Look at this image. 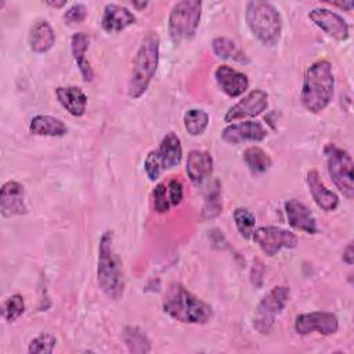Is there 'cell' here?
Returning a JSON list of instances; mask_svg holds the SVG:
<instances>
[{"label":"cell","mask_w":354,"mask_h":354,"mask_svg":"<svg viewBox=\"0 0 354 354\" xmlns=\"http://www.w3.org/2000/svg\"><path fill=\"white\" fill-rule=\"evenodd\" d=\"M152 205L155 212L158 213H167L171 209L167 196V184L165 181L158 183L152 191Z\"/></svg>","instance_id":"obj_33"},{"label":"cell","mask_w":354,"mask_h":354,"mask_svg":"<svg viewBox=\"0 0 354 354\" xmlns=\"http://www.w3.org/2000/svg\"><path fill=\"white\" fill-rule=\"evenodd\" d=\"M29 131L40 137H64L68 127L62 119L51 115H36L30 119Z\"/></svg>","instance_id":"obj_24"},{"label":"cell","mask_w":354,"mask_h":354,"mask_svg":"<svg viewBox=\"0 0 354 354\" xmlns=\"http://www.w3.org/2000/svg\"><path fill=\"white\" fill-rule=\"evenodd\" d=\"M147 1L145 3H138V1H133V7H136L137 10H141V8H144V7H147Z\"/></svg>","instance_id":"obj_39"},{"label":"cell","mask_w":354,"mask_h":354,"mask_svg":"<svg viewBox=\"0 0 354 354\" xmlns=\"http://www.w3.org/2000/svg\"><path fill=\"white\" fill-rule=\"evenodd\" d=\"M335 93V76L332 65L326 59L313 62L303 79L300 102L303 108L311 113H319L332 101Z\"/></svg>","instance_id":"obj_1"},{"label":"cell","mask_w":354,"mask_h":354,"mask_svg":"<svg viewBox=\"0 0 354 354\" xmlns=\"http://www.w3.org/2000/svg\"><path fill=\"white\" fill-rule=\"evenodd\" d=\"M167 196L171 207H176L181 203L184 196V188L178 178H170L167 183Z\"/></svg>","instance_id":"obj_35"},{"label":"cell","mask_w":354,"mask_h":354,"mask_svg":"<svg viewBox=\"0 0 354 354\" xmlns=\"http://www.w3.org/2000/svg\"><path fill=\"white\" fill-rule=\"evenodd\" d=\"M57 346V337L51 333H40L29 342V354H51Z\"/></svg>","instance_id":"obj_32"},{"label":"cell","mask_w":354,"mask_h":354,"mask_svg":"<svg viewBox=\"0 0 354 354\" xmlns=\"http://www.w3.org/2000/svg\"><path fill=\"white\" fill-rule=\"evenodd\" d=\"M252 239L268 257L275 256L281 249H293L297 246V236L292 231L275 225L254 228Z\"/></svg>","instance_id":"obj_10"},{"label":"cell","mask_w":354,"mask_h":354,"mask_svg":"<svg viewBox=\"0 0 354 354\" xmlns=\"http://www.w3.org/2000/svg\"><path fill=\"white\" fill-rule=\"evenodd\" d=\"M97 281L100 289L112 300H119L124 292V274L122 259L113 245V232L105 231L98 243Z\"/></svg>","instance_id":"obj_3"},{"label":"cell","mask_w":354,"mask_h":354,"mask_svg":"<svg viewBox=\"0 0 354 354\" xmlns=\"http://www.w3.org/2000/svg\"><path fill=\"white\" fill-rule=\"evenodd\" d=\"M308 18L315 26L337 41H344L350 36V26L347 21L340 14L329 8L315 7L310 10Z\"/></svg>","instance_id":"obj_12"},{"label":"cell","mask_w":354,"mask_h":354,"mask_svg":"<svg viewBox=\"0 0 354 354\" xmlns=\"http://www.w3.org/2000/svg\"><path fill=\"white\" fill-rule=\"evenodd\" d=\"M185 171L188 178L195 184L201 185L213 171V158L207 151L192 149L188 152Z\"/></svg>","instance_id":"obj_20"},{"label":"cell","mask_w":354,"mask_h":354,"mask_svg":"<svg viewBox=\"0 0 354 354\" xmlns=\"http://www.w3.org/2000/svg\"><path fill=\"white\" fill-rule=\"evenodd\" d=\"M267 137V129L257 120H243L230 123L221 130V140L227 144H241L246 141L260 142Z\"/></svg>","instance_id":"obj_14"},{"label":"cell","mask_w":354,"mask_h":354,"mask_svg":"<svg viewBox=\"0 0 354 354\" xmlns=\"http://www.w3.org/2000/svg\"><path fill=\"white\" fill-rule=\"evenodd\" d=\"M343 261L347 266H351L354 263V249H353V243L351 242L343 250Z\"/></svg>","instance_id":"obj_36"},{"label":"cell","mask_w":354,"mask_h":354,"mask_svg":"<svg viewBox=\"0 0 354 354\" xmlns=\"http://www.w3.org/2000/svg\"><path fill=\"white\" fill-rule=\"evenodd\" d=\"M183 158V147L178 136L173 131L166 133L159 147L148 152L144 160V170L151 181H156L165 170L176 167Z\"/></svg>","instance_id":"obj_7"},{"label":"cell","mask_w":354,"mask_h":354,"mask_svg":"<svg viewBox=\"0 0 354 354\" xmlns=\"http://www.w3.org/2000/svg\"><path fill=\"white\" fill-rule=\"evenodd\" d=\"M268 106V94L264 90L256 88L243 95L236 104H234L224 115V122L231 123L239 119L254 118L263 113Z\"/></svg>","instance_id":"obj_13"},{"label":"cell","mask_w":354,"mask_h":354,"mask_svg":"<svg viewBox=\"0 0 354 354\" xmlns=\"http://www.w3.org/2000/svg\"><path fill=\"white\" fill-rule=\"evenodd\" d=\"M290 297V289L285 285L274 286L259 301L254 317L253 328L260 335H268L275 325L277 317L283 311Z\"/></svg>","instance_id":"obj_9"},{"label":"cell","mask_w":354,"mask_h":354,"mask_svg":"<svg viewBox=\"0 0 354 354\" xmlns=\"http://www.w3.org/2000/svg\"><path fill=\"white\" fill-rule=\"evenodd\" d=\"M324 155L326 160L328 174L335 184V187L347 198L354 196V173H353V158L351 155L337 147L336 144H326L324 147Z\"/></svg>","instance_id":"obj_8"},{"label":"cell","mask_w":354,"mask_h":354,"mask_svg":"<svg viewBox=\"0 0 354 354\" xmlns=\"http://www.w3.org/2000/svg\"><path fill=\"white\" fill-rule=\"evenodd\" d=\"M29 48L36 54H44L53 48L55 44V32L48 21H36L28 35Z\"/></svg>","instance_id":"obj_22"},{"label":"cell","mask_w":354,"mask_h":354,"mask_svg":"<svg viewBox=\"0 0 354 354\" xmlns=\"http://www.w3.org/2000/svg\"><path fill=\"white\" fill-rule=\"evenodd\" d=\"M122 337L130 353L145 354L151 351V342L138 326H126L123 329Z\"/></svg>","instance_id":"obj_27"},{"label":"cell","mask_w":354,"mask_h":354,"mask_svg":"<svg viewBox=\"0 0 354 354\" xmlns=\"http://www.w3.org/2000/svg\"><path fill=\"white\" fill-rule=\"evenodd\" d=\"M330 4L336 6V7H340V8H344L346 11H351V8L354 7V1H343V3L335 1V3H330Z\"/></svg>","instance_id":"obj_37"},{"label":"cell","mask_w":354,"mask_h":354,"mask_svg":"<svg viewBox=\"0 0 354 354\" xmlns=\"http://www.w3.org/2000/svg\"><path fill=\"white\" fill-rule=\"evenodd\" d=\"M339 329V319L333 313L311 311L296 315L295 330L297 335L306 336L310 333H319L322 336L335 335Z\"/></svg>","instance_id":"obj_11"},{"label":"cell","mask_w":354,"mask_h":354,"mask_svg":"<svg viewBox=\"0 0 354 354\" xmlns=\"http://www.w3.org/2000/svg\"><path fill=\"white\" fill-rule=\"evenodd\" d=\"M0 213L3 217L22 216L28 213L25 187L15 180H8L0 189Z\"/></svg>","instance_id":"obj_15"},{"label":"cell","mask_w":354,"mask_h":354,"mask_svg":"<svg viewBox=\"0 0 354 354\" xmlns=\"http://www.w3.org/2000/svg\"><path fill=\"white\" fill-rule=\"evenodd\" d=\"M137 22L136 15L124 6L109 3L101 15V28L106 33H119Z\"/></svg>","instance_id":"obj_18"},{"label":"cell","mask_w":354,"mask_h":354,"mask_svg":"<svg viewBox=\"0 0 354 354\" xmlns=\"http://www.w3.org/2000/svg\"><path fill=\"white\" fill-rule=\"evenodd\" d=\"M245 21L252 35L264 46H275L282 35V17L278 8L260 0L248 1L245 6Z\"/></svg>","instance_id":"obj_5"},{"label":"cell","mask_w":354,"mask_h":354,"mask_svg":"<svg viewBox=\"0 0 354 354\" xmlns=\"http://www.w3.org/2000/svg\"><path fill=\"white\" fill-rule=\"evenodd\" d=\"M214 79L220 90L231 98L242 95L249 88L248 76L228 65H218L214 71Z\"/></svg>","instance_id":"obj_17"},{"label":"cell","mask_w":354,"mask_h":354,"mask_svg":"<svg viewBox=\"0 0 354 354\" xmlns=\"http://www.w3.org/2000/svg\"><path fill=\"white\" fill-rule=\"evenodd\" d=\"M88 44H90V37L84 32L73 33L71 37V53L84 82H91L94 77L91 64L86 57Z\"/></svg>","instance_id":"obj_23"},{"label":"cell","mask_w":354,"mask_h":354,"mask_svg":"<svg viewBox=\"0 0 354 354\" xmlns=\"http://www.w3.org/2000/svg\"><path fill=\"white\" fill-rule=\"evenodd\" d=\"M221 210H223V203H221V195H220V184L216 180L205 196L202 214L205 218H214L221 213Z\"/></svg>","instance_id":"obj_30"},{"label":"cell","mask_w":354,"mask_h":354,"mask_svg":"<svg viewBox=\"0 0 354 354\" xmlns=\"http://www.w3.org/2000/svg\"><path fill=\"white\" fill-rule=\"evenodd\" d=\"M210 46H212L213 54L217 58H221L225 61H234V62H238L242 65H246L250 62L248 55L230 37H224V36L214 37L212 40Z\"/></svg>","instance_id":"obj_25"},{"label":"cell","mask_w":354,"mask_h":354,"mask_svg":"<svg viewBox=\"0 0 354 354\" xmlns=\"http://www.w3.org/2000/svg\"><path fill=\"white\" fill-rule=\"evenodd\" d=\"M202 17V1L181 0L177 1L169 14V36L174 44L195 37Z\"/></svg>","instance_id":"obj_6"},{"label":"cell","mask_w":354,"mask_h":354,"mask_svg":"<svg viewBox=\"0 0 354 354\" xmlns=\"http://www.w3.org/2000/svg\"><path fill=\"white\" fill-rule=\"evenodd\" d=\"M55 97L61 106L75 118H80L87 109V95L77 86H59L55 88Z\"/></svg>","instance_id":"obj_21"},{"label":"cell","mask_w":354,"mask_h":354,"mask_svg":"<svg viewBox=\"0 0 354 354\" xmlns=\"http://www.w3.org/2000/svg\"><path fill=\"white\" fill-rule=\"evenodd\" d=\"M162 307L170 318L183 324L203 325L213 317L212 306L196 297L178 282L169 286Z\"/></svg>","instance_id":"obj_2"},{"label":"cell","mask_w":354,"mask_h":354,"mask_svg":"<svg viewBox=\"0 0 354 354\" xmlns=\"http://www.w3.org/2000/svg\"><path fill=\"white\" fill-rule=\"evenodd\" d=\"M232 216H234V223L239 235L245 239H252L254 225H256L254 214L246 207H236Z\"/></svg>","instance_id":"obj_29"},{"label":"cell","mask_w":354,"mask_h":354,"mask_svg":"<svg viewBox=\"0 0 354 354\" xmlns=\"http://www.w3.org/2000/svg\"><path fill=\"white\" fill-rule=\"evenodd\" d=\"M159 65V36L149 32L141 40L134 59L127 84V94L137 100L148 90Z\"/></svg>","instance_id":"obj_4"},{"label":"cell","mask_w":354,"mask_h":354,"mask_svg":"<svg viewBox=\"0 0 354 354\" xmlns=\"http://www.w3.org/2000/svg\"><path fill=\"white\" fill-rule=\"evenodd\" d=\"M243 162L253 174L266 173L272 165L270 155L256 145L249 147L243 151Z\"/></svg>","instance_id":"obj_26"},{"label":"cell","mask_w":354,"mask_h":354,"mask_svg":"<svg viewBox=\"0 0 354 354\" xmlns=\"http://www.w3.org/2000/svg\"><path fill=\"white\" fill-rule=\"evenodd\" d=\"M87 17V7L83 3H73L65 12H64V22L65 25H79Z\"/></svg>","instance_id":"obj_34"},{"label":"cell","mask_w":354,"mask_h":354,"mask_svg":"<svg viewBox=\"0 0 354 354\" xmlns=\"http://www.w3.org/2000/svg\"><path fill=\"white\" fill-rule=\"evenodd\" d=\"M47 6L54 7V8H62L66 6V0H61V1H46Z\"/></svg>","instance_id":"obj_38"},{"label":"cell","mask_w":354,"mask_h":354,"mask_svg":"<svg viewBox=\"0 0 354 354\" xmlns=\"http://www.w3.org/2000/svg\"><path fill=\"white\" fill-rule=\"evenodd\" d=\"M25 313V300L21 295L15 293L8 296L1 306V317L7 322L17 321Z\"/></svg>","instance_id":"obj_31"},{"label":"cell","mask_w":354,"mask_h":354,"mask_svg":"<svg viewBox=\"0 0 354 354\" xmlns=\"http://www.w3.org/2000/svg\"><path fill=\"white\" fill-rule=\"evenodd\" d=\"M285 214L288 218L289 225L300 232H306L310 235L318 234V225L317 220L313 214V212L300 201L297 199H289L283 205Z\"/></svg>","instance_id":"obj_16"},{"label":"cell","mask_w":354,"mask_h":354,"mask_svg":"<svg viewBox=\"0 0 354 354\" xmlns=\"http://www.w3.org/2000/svg\"><path fill=\"white\" fill-rule=\"evenodd\" d=\"M183 122L189 136H202L209 126V115L201 108H191L184 113Z\"/></svg>","instance_id":"obj_28"},{"label":"cell","mask_w":354,"mask_h":354,"mask_svg":"<svg viewBox=\"0 0 354 354\" xmlns=\"http://www.w3.org/2000/svg\"><path fill=\"white\" fill-rule=\"evenodd\" d=\"M306 183L308 187V191L315 202V205L324 210V212H333L339 206V196L328 189L325 184L322 183L319 173L317 170H310L306 176Z\"/></svg>","instance_id":"obj_19"}]
</instances>
